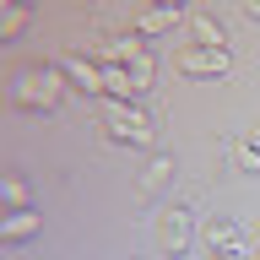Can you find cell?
I'll return each mask as SVG.
<instances>
[{"label":"cell","instance_id":"8fae6325","mask_svg":"<svg viewBox=\"0 0 260 260\" xmlns=\"http://www.w3.org/2000/svg\"><path fill=\"white\" fill-rule=\"evenodd\" d=\"M168 179H174V157H168V152H157V157L146 162V174H141V190H162Z\"/></svg>","mask_w":260,"mask_h":260},{"label":"cell","instance_id":"277c9868","mask_svg":"<svg viewBox=\"0 0 260 260\" xmlns=\"http://www.w3.org/2000/svg\"><path fill=\"white\" fill-rule=\"evenodd\" d=\"M228 65H233V54H228V49H201V44L179 49V71H184V76H195V81L228 76Z\"/></svg>","mask_w":260,"mask_h":260},{"label":"cell","instance_id":"5b68a950","mask_svg":"<svg viewBox=\"0 0 260 260\" xmlns=\"http://www.w3.org/2000/svg\"><path fill=\"white\" fill-rule=\"evenodd\" d=\"M157 239H162V249L168 255H184L190 249V239H195V222H190V206H168L157 217Z\"/></svg>","mask_w":260,"mask_h":260},{"label":"cell","instance_id":"5bb4252c","mask_svg":"<svg viewBox=\"0 0 260 260\" xmlns=\"http://www.w3.org/2000/svg\"><path fill=\"white\" fill-rule=\"evenodd\" d=\"M6 201L22 211V206H27V184H22V179H6Z\"/></svg>","mask_w":260,"mask_h":260},{"label":"cell","instance_id":"6da1fadb","mask_svg":"<svg viewBox=\"0 0 260 260\" xmlns=\"http://www.w3.org/2000/svg\"><path fill=\"white\" fill-rule=\"evenodd\" d=\"M71 87L65 81V71L60 65H27V71H16V81H11V103L16 109H32V114H49L54 103H60V92Z\"/></svg>","mask_w":260,"mask_h":260},{"label":"cell","instance_id":"ba28073f","mask_svg":"<svg viewBox=\"0 0 260 260\" xmlns=\"http://www.w3.org/2000/svg\"><path fill=\"white\" fill-rule=\"evenodd\" d=\"M190 38H195L201 49H228V27L217 22V16H206V11L190 16Z\"/></svg>","mask_w":260,"mask_h":260},{"label":"cell","instance_id":"8992f818","mask_svg":"<svg viewBox=\"0 0 260 260\" xmlns=\"http://www.w3.org/2000/svg\"><path fill=\"white\" fill-rule=\"evenodd\" d=\"M60 71H65V81H71L76 92L103 98V65H98L92 54H65V60H60Z\"/></svg>","mask_w":260,"mask_h":260},{"label":"cell","instance_id":"7a4b0ae2","mask_svg":"<svg viewBox=\"0 0 260 260\" xmlns=\"http://www.w3.org/2000/svg\"><path fill=\"white\" fill-rule=\"evenodd\" d=\"M98 125L114 146H152V119L130 98H98Z\"/></svg>","mask_w":260,"mask_h":260},{"label":"cell","instance_id":"7c38bea8","mask_svg":"<svg viewBox=\"0 0 260 260\" xmlns=\"http://www.w3.org/2000/svg\"><path fill=\"white\" fill-rule=\"evenodd\" d=\"M22 27H27V0H6V11H0V38H16Z\"/></svg>","mask_w":260,"mask_h":260},{"label":"cell","instance_id":"52a82bcc","mask_svg":"<svg viewBox=\"0 0 260 260\" xmlns=\"http://www.w3.org/2000/svg\"><path fill=\"white\" fill-rule=\"evenodd\" d=\"M98 65H130V60H141L146 44H141V32H119V38H103V44L87 49Z\"/></svg>","mask_w":260,"mask_h":260},{"label":"cell","instance_id":"2e32d148","mask_svg":"<svg viewBox=\"0 0 260 260\" xmlns=\"http://www.w3.org/2000/svg\"><path fill=\"white\" fill-rule=\"evenodd\" d=\"M152 6H174V11H184V0H152Z\"/></svg>","mask_w":260,"mask_h":260},{"label":"cell","instance_id":"9a60e30c","mask_svg":"<svg viewBox=\"0 0 260 260\" xmlns=\"http://www.w3.org/2000/svg\"><path fill=\"white\" fill-rule=\"evenodd\" d=\"M244 16H249V22H260V0H244Z\"/></svg>","mask_w":260,"mask_h":260},{"label":"cell","instance_id":"9c48e42d","mask_svg":"<svg viewBox=\"0 0 260 260\" xmlns=\"http://www.w3.org/2000/svg\"><path fill=\"white\" fill-rule=\"evenodd\" d=\"M38 228H44V217H38V211H11V217H6V222H0V239L6 244H22V239H32V233H38Z\"/></svg>","mask_w":260,"mask_h":260},{"label":"cell","instance_id":"4fadbf2b","mask_svg":"<svg viewBox=\"0 0 260 260\" xmlns=\"http://www.w3.org/2000/svg\"><path fill=\"white\" fill-rule=\"evenodd\" d=\"M125 71H130V87H136V98H141L146 87H152V76H157V65H152V54H141V60H130Z\"/></svg>","mask_w":260,"mask_h":260},{"label":"cell","instance_id":"3957f363","mask_svg":"<svg viewBox=\"0 0 260 260\" xmlns=\"http://www.w3.org/2000/svg\"><path fill=\"white\" fill-rule=\"evenodd\" d=\"M201 244H206V255H249V249H260L255 233H244V228L228 222V217H211V222L201 228Z\"/></svg>","mask_w":260,"mask_h":260},{"label":"cell","instance_id":"30bf717a","mask_svg":"<svg viewBox=\"0 0 260 260\" xmlns=\"http://www.w3.org/2000/svg\"><path fill=\"white\" fill-rule=\"evenodd\" d=\"M179 16H184V11H174V6H152V11H141L136 32H141V38H157V32H168V27H174Z\"/></svg>","mask_w":260,"mask_h":260}]
</instances>
